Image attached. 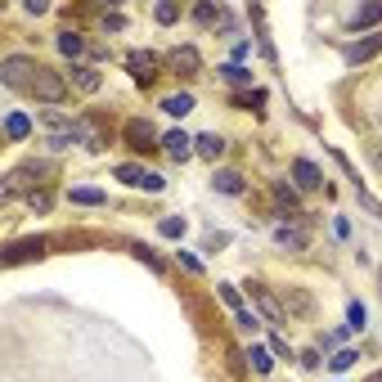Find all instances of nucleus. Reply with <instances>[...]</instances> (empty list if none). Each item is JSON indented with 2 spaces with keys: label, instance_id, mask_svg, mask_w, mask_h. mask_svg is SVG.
I'll list each match as a JSON object with an SVG mask.
<instances>
[{
  "label": "nucleus",
  "instance_id": "obj_30",
  "mask_svg": "<svg viewBox=\"0 0 382 382\" xmlns=\"http://www.w3.org/2000/svg\"><path fill=\"white\" fill-rule=\"evenodd\" d=\"M239 328H248V333H252V328H261V319H256L252 311H243V315H239Z\"/></svg>",
  "mask_w": 382,
  "mask_h": 382
},
{
  "label": "nucleus",
  "instance_id": "obj_28",
  "mask_svg": "<svg viewBox=\"0 0 382 382\" xmlns=\"http://www.w3.org/2000/svg\"><path fill=\"white\" fill-rule=\"evenodd\" d=\"M347 319H351V328H364V319H369V311H364V306H360V302H351V306H347Z\"/></svg>",
  "mask_w": 382,
  "mask_h": 382
},
{
  "label": "nucleus",
  "instance_id": "obj_13",
  "mask_svg": "<svg viewBox=\"0 0 382 382\" xmlns=\"http://www.w3.org/2000/svg\"><path fill=\"white\" fill-rule=\"evenodd\" d=\"M374 23H382V5H378V0H374V5H360V9L351 14V28H355V32H360V28H374Z\"/></svg>",
  "mask_w": 382,
  "mask_h": 382
},
{
  "label": "nucleus",
  "instance_id": "obj_8",
  "mask_svg": "<svg viewBox=\"0 0 382 382\" xmlns=\"http://www.w3.org/2000/svg\"><path fill=\"white\" fill-rule=\"evenodd\" d=\"M248 288H252V297H256V306L265 311L270 324H279V319H283V306H279L275 297H270V288H265V283H248Z\"/></svg>",
  "mask_w": 382,
  "mask_h": 382
},
{
  "label": "nucleus",
  "instance_id": "obj_24",
  "mask_svg": "<svg viewBox=\"0 0 382 382\" xmlns=\"http://www.w3.org/2000/svg\"><path fill=\"white\" fill-rule=\"evenodd\" d=\"M157 234H162V239H180V234H184V216H167L162 225H157Z\"/></svg>",
  "mask_w": 382,
  "mask_h": 382
},
{
  "label": "nucleus",
  "instance_id": "obj_12",
  "mask_svg": "<svg viewBox=\"0 0 382 382\" xmlns=\"http://www.w3.org/2000/svg\"><path fill=\"white\" fill-rule=\"evenodd\" d=\"M5 135H9V140H28V135H32V117L28 113H9L5 117Z\"/></svg>",
  "mask_w": 382,
  "mask_h": 382
},
{
  "label": "nucleus",
  "instance_id": "obj_1",
  "mask_svg": "<svg viewBox=\"0 0 382 382\" xmlns=\"http://www.w3.org/2000/svg\"><path fill=\"white\" fill-rule=\"evenodd\" d=\"M28 95H36V100H45V104H64L68 100V81L59 77L54 68H45V64H36L32 72V81H28Z\"/></svg>",
  "mask_w": 382,
  "mask_h": 382
},
{
  "label": "nucleus",
  "instance_id": "obj_15",
  "mask_svg": "<svg viewBox=\"0 0 382 382\" xmlns=\"http://www.w3.org/2000/svg\"><path fill=\"white\" fill-rule=\"evenodd\" d=\"M212 184H216L220 193H243V176H239V171H216Z\"/></svg>",
  "mask_w": 382,
  "mask_h": 382
},
{
  "label": "nucleus",
  "instance_id": "obj_26",
  "mask_svg": "<svg viewBox=\"0 0 382 382\" xmlns=\"http://www.w3.org/2000/svg\"><path fill=\"white\" fill-rule=\"evenodd\" d=\"M275 198H279V207H288V212H297V193H292L288 184H275Z\"/></svg>",
  "mask_w": 382,
  "mask_h": 382
},
{
  "label": "nucleus",
  "instance_id": "obj_29",
  "mask_svg": "<svg viewBox=\"0 0 382 382\" xmlns=\"http://www.w3.org/2000/svg\"><path fill=\"white\" fill-rule=\"evenodd\" d=\"M153 18H157V23H176V18H180V9H176V5H157V9H153Z\"/></svg>",
  "mask_w": 382,
  "mask_h": 382
},
{
  "label": "nucleus",
  "instance_id": "obj_5",
  "mask_svg": "<svg viewBox=\"0 0 382 382\" xmlns=\"http://www.w3.org/2000/svg\"><path fill=\"white\" fill-rule=\"evenodd\" d=\"M374 54H382V32H374L369 41H355V45H347V64H369Z\"/></svg>",
  "mask_w": 382,
  "mask_h": 382
},
{
  "label": "nucleus",
  "instance_id": "obj_9",
  "mask_svg": "<svg viewBox=\"0 0 382 382\" xmlns=\"http://www.w3.org/2000/svg\"><path fill=\"white\" fill-rule=\"evenodd\" d=\"M171 68L184 72V77H193V72L203 68V59H198V50H193V45H180V50L171 54Z\"/></svg>",
  "mask_w": 382,
  "mask_h": 382
},
{
  "label": "nucleus",
  "instance_id": "obj_17",
  "mask_svg": "<svg viewBox=\"0 0 382 382\" xmlns=\"http://www.w3.org/2000/svg\"><path fill=\"white\" fill-rule=\"evenodd\" d=\"M275 243H279V248H306V234H302V229L279 225V229H275Z\"/></svg>",
  "mask_w": 382,
  "mask_h": 382
},
{
  "label": "nucleus",
  "instance_id": "obj_16",
  "mask_svg": "<svg viewBox=\"0 0 382 382\" xmlns=\"http://www.w3.org/2000/svg\"><path fill=\"white\" fill-rule=\"evenodd\" d=\"M72 81H77L81 90H100V72H95V68H81V64H72Z\"/></svg>",
  "mask_w": 382,
  "mask_h": 382
},
{
  "label": "nucleus",
  "instance_id": "obj_31",
  "mask_svg": "<svg viewBox=\"0 0 382 382\" xmlns=\"http://www.w3.org/2000/svg\"><path fill=\"white\" fill-rule=\"evenodd\" d=\"M369 382H382V374H374V378H369Z\"/></svg>",
  "mask_w": 382,
  "mask_h": 382
},
{
  "label": "nucleus",
  "instance_id": "obj_18",
  "mask_svg": "<svg viewBox=\"0 0 382 382\" xmlns=\"http://www.w3.org/2000/svg\"><path fill=\"white\" fill-rule=\"evenodd\" d=\"M68 198L77 207H104V189H72Z\"/></svg>",
  "mask_w": 382,
  "mask_h": 382
},
{
  "label": "nucleus",
  "instance_id": "obj_23",
  "mask_svg": "<svg viewBox=\"0 0 382 382\" xmlns=\"http://www.w3.org/2000/svg\"><path fill=\"white\" fill-rule=\"evenodd\" d=\"M41 252H45V243H41V239H36V243H23V248L9 252V265H18L23 256H41Z\"/></svg>",
  "mask_w": 382,
  "mask_h": 382
},
{
  "label": "nucleus",
  "instance_id": "obj_3",
  "mask_svg": "<svg viewBox=\"0 0 382 382\" xmlns=\"http://www.w3.org/2000/svg\"><path fill=\"white\" fill-rule=\"evenodd\" d=\"M117 180L131 184V189H149V193H162V184H167L157 171H144V167H135V162H121L117 167Z\"/></svg>",
  "mask_w": 382,
  "mask_h": 382
},
{
  "label": "nucleus",
  "instance_id": "obj_27",
  "mask_svg": "<svg viewBox=\"0 0 382 382\" xmlns=\"http://www.w3.org/2000/svg\"><path fill=\"white\" fill-rule=\"evenodd\" d=\"M193 18H198L203 28H207V23H216V18H225V14H220L216 5H198V9H193Z\"/></svg>",
  "mask_w": 382,
  "mask_h": 382
},
{
  "label": "nucleus",
  "instance_id": "obj_10",
  "mask_svg": "<svg viewBox=\"0 0 382 382\" xmlns=\"http://www.w3.org/2000/svg\"><path fill=\"white\" fill-rule=\"evenodd\" d=\"M162 149H167L171 157H176V162H184V157L193 153V140H189L184 131H171V135H162Z\"/></svg>",
  "mask_w": 382,
  "mask_h": 382
},
{
  "label": "nucleus",
  "instance_id": "obj_19",
  "mask_svg": "<svg viewBox=\"0 0 382 382\" xmlns=\"http://www.w3.org/2000/svg\"><path fill=\"white\" fill-rule=\"evenodd\" d=\"M59 50H64L68 59H77V54L85 50V41H81V36H77V32H59Z\"/></svg>",
  "mask_w": 382,
  "mask_h": 382
},
{
  "label": "nucleus",
  "instance_id": "obj_4",
  "mask_svg": "<svg viewBox=\"0 0 382 382\" xmlns=\"http://www.w3.org/2000/svg\"><path fill=\"white\" fill-rule=\"evenodd\" d=\"M126 68H131V77L140 81V85L157 81V54H153V50H135V54L126 59Z\"/></svg>",
  "mask_w": 382,
  "mask_h": 382
},
{
  "label": "nucleus",
  "instance_id": "obj_21",
  "mask_svg": "<svg viewBox=\"0 0 382 382\" xmlns=\"http://www.w3.org/2000/svg\"><path fill=\"white\" fill-rule=\"evenodd\" d=\"M220 77L234 81V85H252V72L243 68V64H225V68H220Z\"/></svg>",
  "mask_w": 382,
  "mask_h": 382
},
{
  "label": "nucleus",
  "instance_id": "obj_20",
  "mask_svg": "<svg viewBox=\"0 0 382 382\" xmlns=\"http://www.w3.org/2000/svg\"><path fill=\"white\" fill-rule=\"evenodd\" d=\"M248 360H252V369H256V374H270V369H275V351L252 347V355H248Z\"/></svg>",
  "mask_w": 382,
  "mask_h": 382
},
{
  "label": "nucleus",
  "instance_id": "obj_7",
  "mask_svg": "<svg viewBox=\"0 0 382 382\" xmlns=\"http://www.w3.org/2000/svg\"><path fill=\"white\" fill-rule=\"evenodd\" d=\"M292 180H297L302 189H319V184H324V176H319V167L311 157H297V162H292Z\"/></svg>",
  "mask_w": 382,
  "mask_h": 382
},
{
  "label": "nucleus",
  "instance_id": "obj_25",
  "mask_svg": "<svg viewBox=\"0 0 382 382\" xmlns=\"http://www.w3.org/2000/svg\"><path fill=\"white\" fill-rule=\"evenodd\" d=\"M355 360H360V355H355V351H338V355H333V360H328V369H333V374H347V369H351Z\"/></svg>",
  "mask_w": 382,
  "mask_h": 382
},
{
  "label": "nucleus",
  "instance_id": "obj_6",
  "mask_svg": "<svg viewBox=\"0 0 382 382\" xmlns=\"http://www.w3.org/2000/svg\"><path fill=\"white\" fill-rule=\"evenodd\" d=\"M126 140H131V149H157V135H153V126L149 121H126Z\"/></svg>",
  "mask_w": 382,
  "mask_h": 382
},
{
  "label": "nucleus",
  "instance_id": "obj_14",
  "mask_svg": "<svg viewBox=\"0 0 382 382\" xmlns=\"http://www.w3.org/2000/svg\"><path fill=\"white\" fill-rule=\"evenodd\" d=\"M189 108H193V95H167V100H162V113H171V117H184V113H189Z\"/></svg>",
  "mask_w": 382,
  "mask_h": 382
},
{
  "label": "nucleus",
  "instance_id": "obj_11",
  "mask_svg": "<svg viewBox=\"0 0 382 382\" xmlns=\"http://www.w3.org/2000/svg\"><path fill=\"white\" fill-rule=\"evenodd\" d=\"M193 153H198V157H207V162H216V157L225 153V140L207 131V135H198V140H193Z\"/></svg>",
  "mask_w": 382,
  "mask_h": 382
},
{
  "label": "nucleus",
  "instance_id": "obj_2",
  "mask_svg": "<svg viewBox=\"0 0 382 382\" xmlns=\"http://www.w3.org/2000/svg\"><path fill=\"white\" fill-rule=\"evenodd\" d=\"M32 72H36V59H23V54H9L5 64H0V81L5 85H14V90H28V81H32Z\"/></svg>",
  "mask_w": 382,
  "mask_h": 382
},
{
  "label": "nucleus",
  "instance_id": "obj_22",
  "mask_svg": "<svg viewBox=\"0 0 382 382\" xmlns=\"http://www.w3.org/2000/svg\"><path fill=\"white\" fill-rule=\"evenodd\" d=\"M220 302H225L234 315H243V297H239V288H234V283H220Z\"/></svg>",
  "mask_w": 382,
  "mask_h": 382
}]
</instances>
